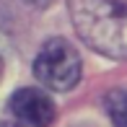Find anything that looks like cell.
<instances>
[{"mask_svg": "<svg viewBox=\"0 0 127 127\" xmlns=\"http://www.w3.org/2000/svg\"><path fill=\"white\" fill-rule=\"evenodd\" d=\"M70 18L86 47L127 60V0H67Z\"/></svg>", "mask_w": 127, "mask_h": 127, "instance_id": "6da1fadb", "label": "cell"}, {"mask_svg": "<svg viewBox=\"0 0 127 127\" xmlns=\"http://www.w3.org/2000/svg\"><path fill=\"white\" fill-rule=\"evenodd\" d=\"M80 55L67 39H47L34 60V75L49 91H65L75 88L80 80Z\"/></svg>", "mask_w": 127, "mask_h": 127, "instance_id": "7a4b0ae2", "label": "cell"}, {"mask_svg": "<svg viewBox=\"0 0 127 127\" xmlns=\"http://www.w3.org/2000/svg\"><path fill=\"white\" fill-rule=\"evenodd\" d=\"M16 119L31 127H49L57 117V109L52 99L39 88H18L8 101Z\"/></svg>", "mask_w": 127, "mask_h": 127, "instance_id": "3957f363", "label": "cell"}, {"mask_svg": "<svg viewBox=\"0 0 127 127\" xmlns=\"http://www.w3.org/2000/svg\"><path fill=\"white\" fill-rule=\"evenodd\" d=\"M104 106H106V114L114 127H127V91L125 88L109 91L104 99Z\"/></svg>", "mask_w": 127, "mask_h": 127, "instance_id": "277c9868", "label": "cell"}, {"mask_svg": "<svg viewBox=\"0 0 127 127\" xmlns=\"http://www.w3.org/2000/svg\"><path fill=\"white\" fill-rule=\"evenodd\" d=\"M31 5H36V8H47V5H52V0H29Z\"/></svg>", "mask_w": 127, "mask_h": 127, "instance_id": "5b68a950", "label": "cell"}, {"mask_svg": "<svg viewBox=\"0 0 127 127\" xmlns=\"http://www.w3.org/2000/svg\"><path fill=\"white\" fill-rule=\"evenodd\" d=\"M0 127H24V125H18V122H0Z\"/></svg>", "mask_w": 127, "mask_h": 127, "instance_id": "8992f818", "label": "cell"}, {"mask_svg": "<svg viewBox=\"0 0 127 127\" xmlns=\"http://www.w3.org/2000/svg\"><path fill=\"white\" fill-rule=\"evenodd\" d=\"M0 70H3V60H0Z\"/></svg>", "mask_w": 127, "mask_h": 127, "instance_id": "52a82bcc", "label": "cell"}]
</instances>
